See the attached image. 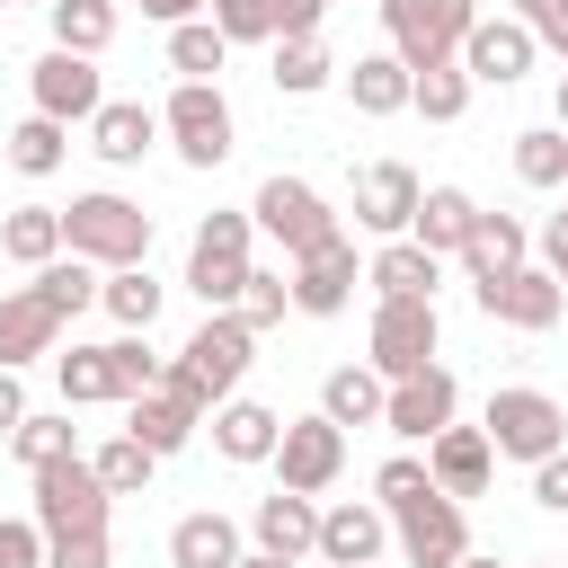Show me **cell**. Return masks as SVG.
Returning <instances> with one entry per match:
<instances>
[{"mask_svg": "<svg viewBox=\"0 0 568 568\" xmlns=\"http://www.w3.org/2000/svg\"><path fill=\"white\" fill-rule=\"evenodd\" d=\"M231 311H240V320L266 337V328L293 311V284H284V266H248V284H240V302H231Z\"/></svg>", "mask_w": 568, "mask_h": 568, "instance_id": "obj_44", "label": "cell"}, {"mask_svg": "<svg viewBox=\"0 0 568 568\" xmlns=\"http://www.w3.org/2000/svg\"><path fill=\"white\" fill-rule=\"evenodd\" d=\"M462 559H470V506L426 488L417 506L390 515V568H462Z\"/></svg>", "mask_w": 568, "mask_h": 568, "instance_id": "obj_9", "label": "cell"}, {"mask_svg": "<svg viewBox=\"0 0 568 568\" xmlns=\"http://www.w3.org/2000/svg\"><path fill=\"white\" fill-rule=\"evenodd\" d=\"M470 27H479V0H382V36H390V53L408 71L453 62Z\"/></svg>", "mask_w": 568, "mask_h": 568, "instance_id": "obj_7", "label": "cell"}, {"mask_svg": "<svg viewBox=\"0 0 568 568\" xmlns=\"http://www.w3.org/2000/svg\"><path fill=\"white\" fill-rule=\"evenodd\" d=\"M532 506H541V515H568V444H559L550 462H532Z\"/></svg>", "mask_w": 568, "mask_h": 568, "instance_id": "obj_51", "label": "cell"}, {"mask_svg": "<svg viewBox=\"0 0 568 568\" xmlns=\"http://www.w3.org/2000/svg\"><path fill=\"white\" fill-rule=\"evenodd\" d=\"M532 44H550V53L568 62V0H550V9L532 18Z\"/></svg>", "mask_w": 568, "mask_h": 568, "instance_id": "obj_53", "label": "cell"}, {"mask_svg": "<svg viewBox=\"0 0 568 568\" xmlns=\"http://www.w3.org/2000/svg\"><path fill=\"white\" fill-rule=\"evenodd\" d=\"M311 541H320V497H293V488H275V497H257L248 506V550L257 559H311Z\"/></svg>", "mask_w": 568, "mask_h": 568, "instance_id": "obj_21", "label": "cell"}, {"mask_svg": "<svg viewBox=\"0 0 568 568\" xmlns=\"http://www.w3.org/2000/svg\"><path fill=\"white\" fill-rule=\"evenodd\" d=\"M178 364H186V373L213 390V408H222V399L248 382V364H257V328H248L240 311H204V320H195V337L178 346Z\"/></svg>", "mask_w": 568, "mask_h": 568, "instance_id": "obj_11", "label": "cell"}, {"mask_svg": "<svg viewBox=\"0 0 568 568\" xmlns=\"http://www.w3.org/2000/svg\"><path fill=\"white\" fill-rule=\"evenodd\" d=\"M364 9H382V0H364Z\"/></svg>", "mask_w": 568, "mask_h": 568, "instance_id": "obj_61", "label": "cell"}, {"mask_svg": "<svg viewBox=\"0 0 568 568\" xmlns=\"http://www.w3.org/2000/svg\"><path fill=\"white\" fill-rule=\"evenodd\" d=\"M470 213H479V195H470V186H426V195H417V222H408V240H417L426 257H462V240H470Z\"/></svg>", "mask_w": 568, "mask_h": 568, "instance_id": "obj_29", "label": "cell"}, {"mask_svg": "<svg viewBox=\"0 0 568 568\" xmlns=\"http://www.w3.org/2000/svg\"><path fill=\"white\" fill-rule=\"evenodd\" d=\"M479 435H488V453L497 462H550L559 444H568V408L550 399V390H532V382H506V390H488V408H479Z\"/></svg>", "mask_w": 568, "mask_h": 568, "instance_id": "obj_4", "label": "cell"}, {"mask_svg": "<svg viewBox=\"0 0 568 568\" xmlns=\"http://www.w3.org/2000/svg\"><path fill=\"white\" fill-rule=\"evenodd\" d=\"M266 470H275V488H293V497H328L337 470H346V426H328L320 408H311V417H284Z\"/></svg>", "mask_w": 568, "mask_h": 568, "instance_id": "obj_10", "label": "cell"}, {"mask_svg": "<svg viewBox=\"0 0 568 568\" xmlns=\"http://www.w3.org/2000/svg\"><path fill=\"white\" fill-rule=\"evenodd\" d=\"M337 89H346L355 115H373V124H382V115H408V62H399L390 44H382V53H355V62L337 71Z\"/></svg>", "mask_w": 568, "mask_h": 568, "instance_id": "obj_28", "label": "cell"}, {"mask_svg": "<svg viewBox=\"0 0 568 568\" xmlns=\"http://www.w3.org/2000/svg\"><path fill=\"white\" fill-rule=\"evenodd\" d=\"M80 453V435H71V408L53 417V408H27V426L9 435V462H27V470H44V462H71Z\"/></svg>", "mask_w": 568, "mask_h": 568, "instance_id": "obj_40", "label": "cell"}, {"mask_svg": "<svg viewBox=\"0 0 568 568\" xmlns=\"http://www.w3.org/2000/svg\"><path fill=\"white\" fill-rule=\"evenodd\" d=\"M27 98H36V115H53V124H89V115L106 106V71H98L89 53L44 44V53L27 62Z\"/></svg>", "mask_w": 568, "mask_h": 568, "instance_id": "obj_12", "label": "cell"}, {"mask_svg": "<svg viewBox=\"0 0 568 568\" xmlns=\"http://www.w3.org/2000/svg\"><path fill=\"white\" fill-rule=\"evenodd\" d=\"M204 18L222 27V44H275V9L266 0H204Z\"/></svg>", "mask_w": 568, "mask_h": 568, "instance_id": "obj_46", "label": "cell"}, {"mask_svg": "<svg viewBox=\"0 0 568 568\" xmlns=\"http://www.w3.org/2000/svg\"><path fill=\"white\" fill-rule=\"evenodd\" d=\"M89 151H98L106 169H142V160L160 151V106H142V98H106V106L89 115Z\"/></svg>", "mask_w": 568, "mask_h": 568, "instance_id": "obj_24", "label": "cell"}, {"mask_svg": "<svg viewBox=\"0 0 568 568\" xmlns=\"http://www.w3.org/2000/svg\"><path fill=\"white\" fill-rule=\"evenodd\" d=\"M0 568H44V532H36V515H0Z\"/></svg>", "mask_w": 568, "mask_h": 568, "instance_id": "obj_49", "label": "cell"}, {"mask_svg": "<svg viewBox=\"0 0 568 568\" xmlns=\"http://www.w3.org/2000/svg\"><path fill=\"white\" fill-rule=\"evenodd\" d=\"M124 435H133L151 462H169V453H186V444L204 435V417H195L186 399H169V390H142V399H124Z\"/></svg>", "mask_w": 568, "mask_h": 568, "instance_id": "obj_26", "label": "cell"}, {"mask_svg": "<svg viewBox=\"0 0 568 568\" xmlns=\"http://www.w3.org/2000/svg\"><path fill=\"white\" fill-rule=\"evenodd\" d=\"M408 115H426V124H462V115H470V71H462V62H426V71H408Z\"/></svg>", "mask_w": 568, "mask_h": 568, "instance_id": "obj_34", "label": "cell"}, {"mask_svg": "<svg viewBox=\"0 0 568 568\" xmlns=\"http://www.w3.org/2000/svg\"><path fill=\"white\" fill-rule=\"evenodd\" d=\"M453 417H462V382H453V364H426V373L390 382V399H382V435H399L408 453L435 444Z\"/></svg>", "mask_w": 568, "mask_h": 568, "instance_id": "obj_13", "label": "cell"}, {"mask_svg": "<svg viewBox=\"0 0 568 568\" xmlns=\"http://www.w3.org/2000/svg\"><path fill=\"white\" fill-rule=\"evenodd\" d=\"M382 399H390V382H382L373 364H337V373L320 382V417H328V426H382Z\"/></svg>", "mask_w": 568, "mask_h": 568, "instance_id": "obj_31", "label": "cell"}, {"mask_svg": "<svg viewBox=\"0 0 568 568\" xmlns=\"http://www.w3.org/2000/svg\"><path fill=\"white\" fill-rule=\"evenodd\" d=\"M364 284H373V302H435V284H444V257H426L417 240H373V257H364Z\"/></svg>", "mask_w": 568, "mask_h": 568, "instance_id": "obj_25", "label": "cell"}, {"mask_svg": "<svg viewBox=\"0 0 568 568\" xmlns=\"http://www.w3.org/2000/svg\"><path fill=\"white\" fill-rule=\"evenodd\" d=\"M44 568H115V541L106 532H53L44 541Z\"/></svg>", "mask_w": 568, "mask_h": 568, "instance_id": "obj_47", "label": "cell"}, {"mask_svg": "<svg viewBox=\"0 0 568 568\" xmlns=\"http://www.w3.org/2000/svg\"><path fill=\"white\" fill-rule=\"evenodd\" d=\"M373 568H390V559H373Z\"/></svg>", "mask_w": 568, "mask_h": 568, "instance_id": "obj_62", "label": "cell"}, {"mask_svg": "<svg viewBox=\"0 0 568 568\" xmlns=\"http://www.w3.org/2000/svg\"><path fill=\"white\" fill-rule=\"evenodd\" d=\"M0 257L27 266V275L53 266V257H62V204H18V213L0 222Z\"/></svg>", "mask_w": 568, "mask_h": 568, "instance_id": "obj_33", "label": "cell"}, {"mask_svg": "<svg viewBox=\"0 0 568 568\" xmlns=\"http://www.w3.org/2000/svg\"><path fill=\"white\" fill-rule=\"evenodd\" d=\"M151 27H186V18H204V0H133Z\"/></svg>", "mask_w": 568, "mask_h": 568, "instance_id": "obj_54", "label": "cell"}, {"mask_svg": "<svg viewBox=\"0 0 568 568\" xmlns=\"http://www.w3.org/2000/svg\"><path fill=\"white\" fill-rule=\"evenodd\" d=\"M311 559H320V568H373V559H390V515H382L373 497H337V506H320V541H311Z\"/></svg>", "mask_w": 568, "mask_h": 568, "instance_id": "obj_17", "label": "cell"}, {"mask_svg": "<svg viewBox=\"0 0 568 568\" xmlns=\"http://www.w3.org/2000/svg\"><path fill=\"white\" fill-rule=\"evenodd\" d=\"M0 9H44V0H0Z\"/></svg>", "mask_w": 568, "mask_h": 568, "instance_id": "obj_59", "label": "cell"}, {"mask_svg": "<svg viewBox=\"0 0 568 568\" xmlns=\"http://www.w3.org/2000/svg\"><path fill=\"white\" fill-rule=\"evenodd\" d=\"M27 515H36V532L53 541V532H106V515H115V497L98 488V470H89V453H71V462H44V470H27Z\"/></svg>", "mask_w": 568, "mask_h": 568, "instance_id": "obj_6", "label": "cell"}, {"mask_svg": "<svg viewBox=\"0 0 568 568\" xmlns=\"http://www.w3.org/2000/svg\"><path fill=\"white\" fill-rule=\"evenodd\" d=\"M160 302H169V284H160L151 266H115V275H98V311L115 320V337H151Z\"/></svg>", "mask_w": 568, "mask_h": 568, "instance_id": "obj_30", "label": "cell"}, {"mask_svg": "<svg viewBox=\"0 0 568 568\" xmlns=\"http://www.w3.org/2000/svg\"><path fill=\"white\" fill-rule=\"evenodd\" d=\"M89 470H98V488H106V497H142L160 462H151V453H142V444H133V435L115 426V435H106V444L89 453Z\"/></svg>", "mask_w": 568, "mask_h": 568, "instance_id": "obj_41", "label": "cell"}, {"mask_svg": "<svg viewBox=\"0 0 568 568\" xmlns=\"http://www.w3.org/2000/svg\"><path fill=\"white\" fill-rule=\"evenodd\" d=\"M426 479H435V497H453V506L488 497V479H497V453H488V435L453 417V426L426 444Z\"/></svg>", "mask_w": 568, "mask_h": 568, "instance_id": "obj_20", "label": "cell"}, {"mask_svg": "<svg viewBox=\"0 0 568 568\" xmlns=\"http://www.w3.org/2000/svg\"><path fill=\"white\" fill-rule=\"evenodd\" d=\"M160 142H169L186 169H222V160L240 151V115H231L222 80H178V89L160 98Z\"/></svg>", "mask_w": 568, "mask_h": 568, "instance_id": "obj_2", "label": "cell"}, {"mask_svg": "<svg viewBox=\"0 0 568 568\" xmlns=\"http://www.w3.org/2000/svg\"><path fill=\"white\" fill-rule=\"evenodd\" d=\"M426 488H435V479H426V453H408V444H399V453H390V462L373 470V506H382V515H399V506H417Z\"/></svg>", "mask_w": 568, "mask_h": 568, "instance_id": "obj_45", "label": "cell"}, {"mask_svg": "<svg viewBox=\"0 0 568 568\" xmlns=\"http://www.w3.org/2000/svg\"><path fill=\"white\" fill-rule=\"evenodd\" d=\"M532 266H541V275L568 293V213H550V222L532 231Z\"/></svg>", "mask_w": 568, "mask_h": 568, "instance_id": "obj_50", "label": "cell"}, {"mask_svg": "<svg viewBox=\"0 0 568 568\" xmlns=\"http://www.w3.org/2000/svg\"><path fill=\"white\" fill-rule=\"evenodd\" d=\"M0 160H9L18 178H53V169L71 160V124H53V115H27V124L0 142Z\"/></svg>", "mask_w": 568, "mask_h": 568, "instance_id": "obj_35", "label": "cell"}, {"mask_svg": "<svg viewBox=\"0 0 568 568\" xmlns=\"http://www.w3.org/2000/svg\"><path fill=\"white\" fill-rule=\"evenodd\" d=\"M470 293H479V311H488L497 328H524V337H541V328H559V320H568V293H559L541 266H515V275L470 284Z\"/></svg>", "mask_w": 568, "mask_h": 568, "instance_id": "obj_18", "label": "cell"}, {"mask_svg": "<svg viewBox=\"0 0 568 568\" xmlns=\"http://www.w3.org/2000/svg\"><path fill=\"white\" fill-rule=\"evenodd\" d=\"M266 9H275V44H302V36H320V27H328V9H337V0H266Z\"/></svg>", "mask_w": 568, "mask_h": 568, "instance_id": "obj_48", "label": "cell"}, {"mask_svg": "<svg viewBox=\"0 0 568 568\" xmlns=\"http://www.w3.org/2000/svg\"><path fill=\"white\" fill-rule=\"evenodd\" d=\"M435 346H444V311H435V302H373L364 364H373L382 382H408V373H426V364H435Z\"/></svg>", "mask_w": 568, "mask_h": 568, "instance_id": "obj_8", "label": "cell"}, {"mask_svg": "<svg viewBox=\"0 0 568 568\" xmlns=\"http://www.w3.org/2000/svg\"><path fill=\"white\" fill-rule=\"evenodd\" d=\"M417 195H426V178H417L408 160H364V169H355V231H364V240H408Z\"/></svg>", "mask_w": 568, "mask_h": 568, "instance_id": "obj_15", "label": "cell"}, {"mask_svg": "<svg viewBox=\"0 0 568 568\" xmlns=\"http://www.w3.org/2000/svg\"><path fill=\"white\" fill-rule=\"evenodd\" d=\"M284 284H293V311H302V320H346V311H355V284H364V257H355V240L337 231L328 248L293 257Z\"/></svg>", "mask_w": 568, "mask_h": 568, "instance_id": "obj_14", "label": "cell"}, {"mask_svg": "<svg viewBox=\"0 0 568 568\" xmlns=\"http://www.w3.org/2000/svg\"><path fill=\"white\" fill-rule=\"evenodd\" d=\"M53 382H62V408H115L106 346H71V355H53Z\"/></svg>", "mask_w": 568, "mask_h": 568, "instance_id": "obj_37", "label": "cell"}, {"mask_svg": "<svg viewBox=\"0 0 568 568\" xmlns=\"http://www.w3.org/2000/svg\"><path fill=\"white\" fill-rule=\"evenodd\" d=\"M222 62H231V44H222V27H213V18L169 27V71H178V80H222Z\"/></svg>", "mask_w": 568, "mask_h": 568, "instance_id": "obj_38", "label": "cell"}, {"mask_svg": "<svg viewBox=\"0 0 568 568\" xmlns=\"http://www.w3.org/2000/svg\"><path fill=\"white\" fill-rule=\"evenodd\" d=\"M204 426H213V453H222L231 470H266V462H275V435H284V408H266V399L231 390Z\"/></svg>", "mask_w": 568, "mask_h": 568, "instance_id": "obj_19", "label": "cell"}, {"mask_svg": "<svg viewBox=\"0 0 568 568\" xmlns=\"http://www.w3.org/2000/svg\"><path fill=\"white\" fill-rule=\"evenodd\" d=\"M275 98H320L328 80H337V62H328V44L320 36H302V44H275Z\"/></svg>", "mask_w": 568, "mask_h": 568, "instance_id": "obj_39", "label": "cell"}, {"mask_svg": "<svg viewBox=\"0 0 568 568\" xmlns=\"http://www.w3.org/2000/svg\"><path fill=\"white\" fill-rule=\"evenodd\" d=\"M44 27H53L62 53H89V62H98V53L115 44L124 9H115V0H44Z\"/></svg>", "mask_w": 568, "mask_h": 568, "instance_id": "obj_32", "label": "cell"}, {"mask_svg": "<svg viewBox=\"0 0 568 568\" xmlns=\"http://www.w3.org/2000/svg\"><path fill=\"white\" fill-rule=\"evenodd\" d=\"M462 568H506V559H479V550H470V559H462Z\"/></svg>", "mask_w": 568, "mask_h": 568, "instance_id": "obj_58", "label": "cell"}, {"mask_svg": "<svg viewBox=\"0 0 568 568\" xmlns=\"http://www.w3.org/2000/svg\"><path fill=\"white\" fill-rule=\"evenodd\" d=\"M44 355H62V320L44 311V293H36V284L0 293V373H27V364H44Z\"/></svg>", "mask_w": 568, "mask_h": 568, "instance_id": "obj_23", "label": "cell"}, {"mask_svg": "<svg viewBox=\"0 0 568 568\" xmlns=\"http://www.w3.org/2000/svg\"><path fill=\"white\" fill-rule=\"evenodd\" d=\"M36 293H44V311L71 328L80 311H98V266H89V257H53V266H36Z\"/></svg>", "mask_w": 568, "mask_h": 568, "instance_id": "obj_36", "label": "cell"}, {"mask_svg": "<svg viewBox=\"0 0 568 568\" xmlns=\"http://www.w3.org/2000/svg\"><path fill=\"white\" fill-rule=\"evenodd\" d=\"M160 364H169V355H151V337H106V373H115V408H124V399H142V390H160Z\"/></svg>", "mask_w": 568, "mask_h": 568, "instance_id": "obj_43", "label": "cell"}, {"mask_svg": "<svg viewBox=\"0 0 568 568\" xmlns=\"http://www.w3.org/2000/svg\"><path fill=\"white\" fill-rule=\"evenodd\" d=\"M18 426H27V382H18V373H0V444H9Z\"/></svg>", "mask_w": 568, "mask_h": 568, "instance_id": "obj_52", "label": "cell"}, {"mask_svg": "<svg viewBox=\"0 0 568 568\" xmlns=\"http://www.w3.org/2000/svg\"><path fill=\"white\" fill-rule=\"evenodd\" d=\"M248 266H257V222L248 213H204L195 240H186V293L204 311H231L240 284H248Z\"/></svg>", "mask_w": 568, "mask_h": 568, "instance_id": "obj_5", "label": "cell"}, {"mask_svg": "<svg viewBox=\"0 0 568 568\" xmlns=\"http://www.w3.org/2000/svg\"><path fill=\"white\" fill-rule=\"evenodd\" d=\"M240 568H293V559H257V550H240Z\"/></svg>", "mask_w": 568, "mask_h": 568, "instance_id": "obj_57", "label": "cell"}, {"mask_svg": "<svg viewBox=\"0 0 568 568\" xmlns=\"http://www.w3.org/2000/svg\"><path fill=\"white\" fill-rule=\"evenodd\" d=\"M515 266H532V222L524 213H470V240H462V275L470 284H497V275H515Z\"/></svg>", "mask_w": 568, "mask_h": 568, "instance_id": "obj_22", "label": "cell"}, {"mask_svg": "<svg viewBox=\"0 0 568 568\" xmlns=\"http://www.w3.org/2000/svg\"><path fill=\"white\" fill-rule=\"evenodd\" d=\"M532 568H568V559H532Z\"/></svg>", "mask_w": 568, "mask_h": 568, "instance_id": "obj_60", "label": "cell"}, {"mask_svg": "<svg viewBox=\"0 0 568 568\" xmlns=\"http://www.w3.org/2000/svg\"><path fill=\"white\" fill-rule=\"evenodd\" d=\"M462 71H470V89H515L532 62H541V44H532V27L524 18H488L479 9V27L462 36V53H453Z\"/></svg>", "mask_w": 568, "mask_h": 568, "instance_id": "obj_16", "label": "cell"}, {"mask_svg": "<svg viewBox=\"0 0 568 568\" xmlns=\"http://www.w3.org/2000/svg\"><path fill=\"white\" fill-rule=\"evenodd\" d=\"M550 106H559V133H568V71H559V98H550Z\"/></svg>", "mask_w": 568, "mask_h": 568, "instance_id": "obj_56", "label": "cell"}, {"mask_svg": "<svg viewBox=\"0 0 568 568\" xmlns=\"http://www.w3.org/2000/svg\"><path fill=\"white\" fill-rule=\"evenodd\" d=\"M248 222H257V240H275L284 248V266L293 257H311V248H328L346 222L328 213V195L311 186V178H293V169H275V178H257V195H248Z\"/></svg>", "mask_w": 568, "mask_h": 568, "instance_id": "obj_3", "label": "cell"}, {"mask_svg": "<svg viewBox=\"0 0 568 568\" xmlns=\"http://www.w3.org/2000/svg\"><path fill=\"white\" fill-rule=\"evenodd\" d=\"M515 178L524 186H568V133L559 124H524L515 133Z\"/></svg>", "mask_w": 568, "mask_h": 568, "instance_id": "obj_42", "label": "cell"}, {"mask_svg": "<svg viewBox=\"0 0 568 568\" xmlns=\"http://www.w3.org/2000/svg\"><path fill=\"white\" fill-rule=\"evenodd\" d=\"M541 9H550V0H515V9H506V18H524V27H532V18H541Z\"/></svg>", "mask_w": 568, "mask_h": 568, "instance_id": "obj_55", "label": "cell"}, {"mask_svg": "<svg viewBox=\"0 0 568 568\" xmlns=\"http://www.w3.org/2000/svg\"><path fill=\"white\" fill-rule=\"evenodd\" d=\"M62 257H89L98 275L151 266V213L133 195H115V186H89V195L62 204Z\"/></svg>", "mask_w": 568, "mask_h": 568, "instance_id": "obj_1", "label": "cell"}, {"mask_svg": "<svg viewBox=\"0 0 568 568\" xmlns=\"http://www.w3.org/2000/svg\"><path fill=\"white\" fill-rule=\"evenodd\" d=\"M240 524L222 515V506H195V515H178L169 524V568H240Z\"/></svg>", "mask_w": 568, "mask_h": 568, "instance_id": "obj_27", "label": "cell"}]
</instances>
